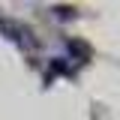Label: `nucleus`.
<instances>
[{
  "instance_id": "1",
  "label": "nucleus",
  "mask_w": 120,
  "mask_h": 120,
  "mask_svg": "<svg viewBox=\"0 0 120 120\" xmlns=\"http://www.w3.org/2000/svg\"><path fill=\"white\" fill-rule=\"evenodd\" d=\"M0 33H3L9 42H15L18 48H24V51L36 48V36H33V30H30L27 24H21V21H15V18H0Z\"/></svg>"
},
{
  "instance_id": "2",
  "label": "nucleus",
  "mask_w": 120,
  "mask_h": 120,
  "mask_svg": "<svg viewBox=\"0 0 120 120\" xmlns=\"http://www.w3.org/2000/svg\"><path fill=\"white\" fill-rule=\"evenodd\" d=\"M69 51H75L78 60H87V57H90V48H87L84 42H69Z\"/></svg>"
}]
</instances>
